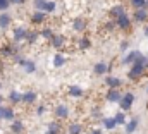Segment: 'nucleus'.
Returning a JSON list of instances; mask_svg holds the SVG:
<instances>
[{"label": "nucleus", "mask_w": 148, "mask_h": 134, "mask_svg": "<svg viewBox=\"0 0 148 134\" xmlns=\"http://www.w3.org/2000/svg\"><path fill=\"white\" fill-rule=\"evenodd\" d=\"M140 55H141V52H138V50H133V52H129V55L124 59V64H131V66H133V64L138 60V57H140Z\"/></svg>", "instance_id": "nucleus-10"}, {"label": "nucleus", "mask_w": 148, "mask_h": 134, "mask_svg": "<svg viewBox=\"0 0 148 134\" xmlns=\"http://www.w3.org/2000/svg\"><path fill=\"white\" fill-rule=\"evenodd\" d=\"M107 70H109V66H107L105 62H98V64H95V74L102 76V74H105Z\"/></svg>", "instance_id": "nucleus-18"}, {"label": "nucleus", "mask_w": 148, "mask_h": 134, "mask_svg": "<svg viewBox=\"0 0 148 134\" xmlns=\"http://www.w3.org/2000/svg\"><path fill=\"white\" fill-rule=\"evenodd\" d=\"M124 12H126V10H124V7H122V5H114V7L110 9V14L114 16V17H119V16H121V14H124Z\"/></svg>", "instance_id": "nucleus-21"}, {"label": "nucleus", "mask_w": 148, "mask_h": 134, "mask_svg": "<svg viewBox=\"0 0 148 134\" xmlns=\"http://www.w3.org/2000/svg\"><path fill=\"white\" fill-rule=\"evenodd\" d=\"M10 3H14V5H21V3H24V0H10Z\"/></svg>", "instance_id": "nucleus-38"}, {"label": "nucleus", "mask_w": 148, "mask_h": 134, "mask_svg": "<svg viewBox=\"0 0 148 134\" xmlns=\"http://www.w3.org/2000/svg\"><path fill=\"white\" fill-rule=\"evenodd\" d=\"M48 129H53V131H59V133H60V126H59V124H50Z\"/></svg>", "instance_id": "nucleus-36"}, {"label": "nucleus", "mask_w": 148, "mask_h": 134, "mask_svg": "<svg viewBox=\"0 0 148 134\" xmlns=\"http://www.w3.org/2000/svg\"><path fill=\"white\" fill-rule=\"evenodd\" d=\"M90 134H102V131H100V129H95V131H91Z\"/></svg>", "instance_id": "nucleus-42"}, {"label": "nucleus", "mask_w": 148, "mask_h": 134, "mask_svg": "<svg viewBox=\"0 0 148 134\" xmlns=\"http://www.w3.org/2000/svg\"><path fill=\"white\" fill-rule=\"evenodd\" d=\"M3 110H5V107L0 105V120H3Z\"/></svg>", "instance_id": "nucleus-39"}, {"label": "nucleus", "mask_w": 148, "mask_h": 134, "mask_svg": "<svg viewBox=\"0 0 148 134\" xmlns=\"http://www.w3.org/2000/svg\"><path fill=\"white\" fill-rule=\"evenodd\" d=\"M9 5H10V0H0V10L9 9Z\"/></svg>", "instance_id": "nucleus-34"}, {"label": "nucleus", "mask_w": 148, "mask_h": 134, "mask_svg": "<svg viewBox=\"0 0 148 134\" xmlns=\"http://www.w3.org/2000/svg\"><path fill=\"white\" fill-rule=\"evenodd\" d=\"M102 122H103L105 129H109V131H112L115 126H119V124L115 122V119H114V117H112V119H102Z\"/></svg>", "instance_id": "nucleus-19"}, {"label": "nucleus", "mask_w": 148, "mask_h": 134, "mask_svg": "<svg viewBox=\"0 0 148 134\" xmlns=\"http://www.w3.org/2000/svg\"><path fill=\"white\" fill-rule=\"evenodd\" d=\"M50 41H52V45H53L55 48H60V46L64 45V36H62V34H53Z\"/></svg>", "instance_id": "nucleus-17"}, {"label": "nucleus", "mask_w": 148, "mask_h": 134, "mask_svg": "<svg viewBox=\"0 0 148 134\" xmlns=\"http://www.w3.org/2000/svg\"><path fill=\"white\" fill-rule=\"evenodd\" d=\"M73 29L74 31H84L86 29V23H84V19H81V17H76L73 21Z\"/></svg>", "instance_id": "nucleus-8"}, {"label": "nucleus", "mask_w": 148, "mask_h": 134, "mask_svg": "<svg viewBox=\"0 0 148 134\" xmlns=\"http://www.w3.org/2000/svg\"><path fill=\"white\" fill-rule=\"evenodd\" d=\"M9 100L12 101L14 105H17L19 101H23V95H21L19 91H16V90H12V91L9 93Z\"/></svg>", "instance_id": "nucleus-14"}, {"label": "nucleus", "mask_w": 148, "mask_h": 134, "mask_svg": "<svg viewBox=\"0 0 148 134\" xmlns=\"http://www.w3.org/2000/svg\"><path fill=\"white\" fill-rule=\"evenodd\" d=\"M145 36H148V28H147V29H145Z\"/></svg>", "instance_id": "nucleus-44"}, {"label": "nucleus", "mask_w": 148, "mask_h": 134, "mask_svg": "<svg viewBox=\"0 0 148 134\" xmlns=\"http://www.w3.org/2000/svg\"><path fill=\"white\" fill-rule=\"evenodd\" d=\"M90 46H91V41L88 38H81L79 40V50H88Z\"/></svg>", "instance_id": "nucleus-25"}, {"label": "nucleus", "mask_w": 148, "mask_h": 134, "mask_svg": "<svg viewBox=\"0 0 148 134\" xmlns=\"http://www.w3.org/2000/svg\"><path fill=\"white\" fill-rule=\"evenodd\" d=\"M127 46H129V43H127V41H122V43H121V50H122V52H126V50H127Z\"/></svg>", "instance_id": "nucleus-37"}, {"label": "nucleus", "mask_w": 148, "mask_h": 134, "mask_svg": "<svg viewBox=\"0 0 148 134\" xmlns=\"http://www.w3.org/2000/svg\"><path fill=\"white\" fill-rule=\"evenodd\" d=\"M64 62H66V59H64L60 53H57V55L53 57V66H55V67H62V66H64Z\"/></svg>", "instance_id": "nucleus-27"}, {"label": "nucleus", "mask_w": 148, "mask_h": 134, "mask_svg": "<svg viewBox=\"0 0 148 134\" xmlns=\"http://www.w3.org/2000/svg\"><path fill=\"white\" fill-rule=\"evenodd\" d=\"M10 16L7 14V12H2L0 14V28H9L10 26Z\"/></svg>", "instance_id": "nucleus-13"}, {"label": "nucleus", "mask_w": 148, "mask_h": 134, "mask_svg": "<svg viewBox=\"0 0 148 134\" xmlns=\"http://www.w3.org/2000/svg\"><path fill=\"white\" fill-rule=\"evenodd\" d=\"M2 103H3V96H2V95H0V105H2Z\"/></svg>", "instance_id": "nucleus-43"}, {"label": "nucleus", "mask_w": 148, "mask_h": 134, "mask_svg": "<svg viewBox=\"0 0 148 134\" xmlns=\"http://www.w3.org/2000/svg\"><path fill=\"white\" fill-rule=\"evenodd\" d=\"M69 95L77 98V96H81V95H83V90H81L79 86H71V88H69Z\"/></svg>", "instance_id": "nucleus-26"}, {"label": "nucleus", "mask_w": 148, "mask_h": 134, "mask_svg": "<svg viewBox=\"0 0 148 134\" xmlns=\"http://www.w3.org/2000/svg\"><path fill=\"white\" fill-rule=\"evenodd\" d=\"M115 24H117V28H121V29H129V28H131V19H129V16L124 12V14H121L119 17H115Z\"/></svg>", "instance_id": "nucleus-2"}, {"label": "nucleus", "mask_w": 148, "mask_h": 134, "mask_svg": "<svg viewBox=\"0 0 148 134\" xmlns=\"http://www.w3.org/2000/svg\"><path fill=\"white\" fill-rule=\"evenodd\" d=\"M3 120H14V110L10 107H5V110H3Z\"/></svg>", "instance_id": "nucleus-24"}, {"label": "nucleus", "mask_w": 148, "mask_h": 134, "mask_svg": "<svg viewBox=\"0 0 148 134\" xmlns=\"http://www.w3.org/2000/svg\"><path fill=\"white\" fill-rule=\"evenodd\" d=\"M45 3H47V0H35V9L36 10H43Z\"/></svg>", "instance_id": "nucleus-33"}, {"label": "nucleus", "mask_w": 148, "mask_h": 134, "mask_svg": "<svg viewBox=\"0 0 148 134\" xmlns=\"http://www.w3.org/2000/svg\"><path fill=\"white\" fill-rule=\"evenodd\" d=\"M41 38H43V40H52V36H53V31H52V29H50V28H45V29H43V31H41Z\"/></svg>", "instance_id": "nucleus-29"}, {"label": "nucleus", "mask_w": 148, "mask_h": 134, "mask_svg": "<svg viewBox=\"0 0 148 134\" xmlns=\"http://www.w3.org/2000/svg\"><path fill=\"white\" fill-rule=\"evenodd\" d=\"M43 112H45V107H40V108H38V113H40V115H41V113H43Z\"/></svg>", "instance_id": "nucleus-41"}, {"label": "nucleus", "mask_w": 148, "mask_h": 134, "mask_svg": "<svg viewBox=\"0 0 148 134\" xmlns=\"http://www.w3.org/2000/svg\"><path fill=\"white\" fill-rule=\"evenodd\" d=\"M83 133V126L81 124H71L69 129H67V134H81Z\"/></svg>", "instance_id": "nucleus-20"}, {"label": "nucleus", "mask_w": 148, "mask_h": 134, "mask_svg": "<svg viewBox=\"0 0 148 134\" xmlns=\"http://www.w3.org/2000/svg\"><path fill=\"white\" fill-rule=\"evenodd\" d=\"M10 131H12L14 134H21L23 131H24V126H23V122H19V120H12Z\"/></svg>", "instance_id": "nucleus-16"}, {"label": "nucleus", "mask_w": 148, "mask_h": 134, "mask_svg": "<svg viewBox=\"0 0 148 134\" xmlns=\"http://www.w3.org/2000/svg\"><path fill=\"white\" fill-rule=\"evenodd\" d=\"M147 69L143 66H140V64H133L131 66V69H129V79H133V81H138L140 77H143V72H145Z\"/></svg>", "instance_id": "nucleus-1"}, {"label": "nucleus", "mask_w": 148, "mask_h": 134, "mask_svg": "<svg viewBox=\"0 0 148 134\" xmlns=\"http://www.w3.org/2000/svg\"><path fill=\"white\" fill-rule=\"evenodd\" d=\"M138 127V119H131L129 122H126V134H133Z\"/></svg>", "instance_id": "nucleus-12"}, {"label": "nucleus", "mask_w": 148, "mask_h": 134, "mask_svg": "<svg viewBox=\"0 0 148 134\" xmlns=\"http://www.w3.org/2000/svg\"><path fill=\"white\" fill-rule=\"evenodd\" d=\"M133 101H134V95H133V93H126V95H122L119 105H121L122 110H129V108L133 107Z\"/></svg>", "instance_id": "nucleus-3"}, {"label": "nucleus", "mask_w": 148, "mask_h": 134, "mask_svg": "<svg viewBox=\"0 0 148 134\" xmlns=\"http://www.w3.org/2000/svg\"><path fill=\"white\" fill-rule=\"evenodd\" d=\"M114 119H115V122H117V124H126V117H124V113H122V112H117Z\"/></svg>", "instance_id": "nucleus-31"}, {"label": "nucleus", "mask_w": 148, "mask_h": 134, "mask_svg": "<svg viewBox=\"0 0 148 134\" xmlns=\"http://www.w3.org/2000/svg\"><path fill=\"white\" fill-rule=\"evenodd\" d=\"M0 88H2V84H0Z\"/></svg>", "instance_id": "nucleus-45"}, {"label": "nucleus", "mask_w": 148, "mask_h": 134, "mask_svg": "<svg viewBox=\"0 0 148 134\" xmlns=\"http://www.w3.org/2000/svg\"><path fill=\"white\" fill-rule=\"evenodd\" d=\"M35 100H36V93H35V91H26V93L23 95V101H24L26 105H31Z\"/></svg>", "instance_id": "nucleus-15"}, {"label": "nucleus", "mask_w": 148, "mask_h": 134, "mask_svg": "<svg viewBox=\"0 0 148 134\" xmlns=\"http://www.w3.org/2000/svg\"><path fill=\"white\" fill-rule=\"evenodd\" d=\"M38 36H40V34L35 33V31H28V38H26V40H28L29 43H35V41L38 40Z\"/></svg>", "instance_id": "nucleus-32"}, {"label": "nucleus", "mask_w": 148, "mask_h": 134, "mask_svg": "<svg viewBox=\"0 0 148 134\" xmlns=\"http://www.w3.org/2000/svg\"><path fill=\"white\" fill-rule=\"evenodd\" d=\"M105 83H107L110 88H119V86L122 84V81H121L119 77H115V76H109V77H105Z\"/></svg>", "instance_id": "nucleus-11"}, {"label": "nucleus", "mask_w": 148, "mask_h": 134, "mask_svg": "<svg viewBox=\"0 0 148 134\" xmlns=\"http://www.w3.org/2000/svg\"><path fill=\"white\" fill-rule=\"evenodd\" d=\"M131 5L134 9H147L148 0H131Z\"/></svg>", "instance_id": "nucleus-22"}, {"label": "nucleus", "mask_w": 148, "mask_h": 134, "mask_svg": "<svg viewBox=\"0 0 148 134\" xmlns=\"http://www.w3.org/2000/svg\"><path fill=\"white\" fill-rule=\"evenodd\" d=\"M24 70H26L28 74H31V72H35V70H36V66H35L31 60H26V64H24Z\"/></svg>", "instance_id": "nucleus-28"}, {"label": "nucleus", "mask_w": 148, "mask_h": 134, "mask_svg": "<svg viewBox=\"0 0 148 134\" xmlns=\"http://www.w3.org/2000/svg\"><path fill=\"white\" fill-rule=\"evenodd\" d=\"M133 19H134L136 23H145V21L148 19L147 9H136V12H134V16H133Z\"/></svg>", "instance_id": "nucleus-6"}, {"label": "nucleus", "mask_w": 148, "mask_h": 134, "mask_svg": "<svg viewBox=\"0 0 148 134\" xmlns=\"http://www.w3.org/2000/svg\"><path fill=\"white\" fill-rule=\"evenodd\" d=\"M28 38V31L24 29V28H16L14 29V40L16 41H23V40H26Z\"/></svg>", "instance_id": "nucleus-9"}, {"label": "nucleus", "mask_w": 148, "mask_h": 134, "mask_svg": "<svg viewBox=\"0 0 148 134\" xmlns=\"http://www.w3.org/2000/svg\"><path fill=\"white\" fill-rule=\"evenodd\" d=\"M134 64H140V66H143L145 69H148V57H145V55H140V57H138V60H136Z\"/></svg>", "instance_id": "nucleus-30"}, {"label": "nucleus", "mask_w": 148, "mask_h": 134, "mask_svg": "<svg viewBox=\"0 0 148 134\" xmlns=\"http://www.w3.org/2000/svg\"><path fill=\"white\" fill-rule=\"evenodd\" d=\"M55 7H57V3H55L53 0H47V3H45V7H43V10L50 14V12H53V10H55Z\"/></svg>", "instance_id": "nucleus-23"}, {"label": "nucleus", "mask_w": 148, "mask_h": 134, "mask_svg": "<svg viewBox=\"0 0 148 134\" xmlns=\"http://www.w3.org/2000/svg\"><path fill=\"white\" fill-rule=\"evenodd\" d=\"M55 115H57L59 119H67V117H69V108H67V105H66V103H59L57 108H55Z\"/></svg>", "instance_id": "nucleus-5"}, {"label": "nucleus", "mask_w": 148, "mask_h": 134, "mask_svg": "<svg viewBox=\"0 0 148 134\" xmlns=\"http://www.w3.org/2000/svg\"><path fill=\"white\" fill-rule=\"evenodd\" d=\"M45 134H59V131H53V129H48Z\"/></svg>", "instance_id": "nucleus-40"}, {"label": "nucleus", "mask_w": 148, "mask_h": 134, "mask_svg": "<svg viewBox=\"0 0 148 134\" xmlns=\"http://www.w3.org/2000/svg\"><path fill=\"white\" fill-rule=\"evenodd\" d=\"M2 53H3V55H12V48H10V46H3V48H2Z\"/></svg>", "instance_id": "nucleus-35"}, {"label": "nucleus", "mask_w": 148, "mask_h": 134, "mask_svg": "<svg viewBox=\"0 0 148 134\" xmlns=\"http://www.w3.org/2000/svg\"><path fill=\"white\" fill-rule=\"evenodd\" d=\"M105 98H107V101H110V103H119L121 98H122V95L119 93V90H117V88H110V90L107 91Z\"/></svg>", "instance_id": "nucleus-4"}, {"label": "nucleus", "mask_w": 148, "mask_h": 134, "mask_svg": "<svg viewBox=\"0 0 148 134\" xmlns=\"http://www.w3.org/2000/svg\"><path fill=\"white\" fill-rule=\"evenodd\" d=\"M147 91H148V90H147Z\"/></svg>", "instance_id": "nucleus-46"}, {"label": "nucleus", "mask_w": 148, "mask_h": 134, "mask_svg": "<svg viewBox=\"0 0 148 134\" xmlns=\"http://www.w3.org/2000/svg\"><path fill=\"white\" fill-rule=\"evenodd\" d=\"M31 23H33V24H41V23H45V10H36V12H33Z\"/></svg>", "instance_id": "nucleus-7"}]
</instances>
